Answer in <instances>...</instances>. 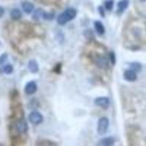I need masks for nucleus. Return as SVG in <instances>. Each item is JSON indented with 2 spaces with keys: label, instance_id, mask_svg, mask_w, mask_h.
Returning <instances> with one entry per match:
<instances>
[{
  "label": "nucleus",
  "instance_id": "1",
  "mask_svg": "<svg viewBox=\"0 0 146 146\" xmlns=\"http://www.w3.org/2000/svg\"><path fill=\"white\" fill-rule=\"evenodd\" d=\"M76 15L77 11L75 8H72V7L67 8L58 15V18H57V22L59 25L64 26L68 22L73 20L76 17Z\"/></svg>",
  "mask_w": 146,
  "mask_h": 146
},
{
  "label": "nucleus",
  "instance_id": "2",
  "mask_svg": "<svg viewBox=\"0 0 146 146\" xmlns=\"http://www.w3.org/2000/svg\"><path fill=\"white\" fill-rule=\"evenodd\" d=\"M110 122L107 117H102L97 123V132L100 135H105L109 128Z\"/></svg>",
  "mask_w": 146,
  "mask_h": 146
},
{
  "label": "nucleus",
  "instance_id": "3",
  "mask_svg": "<svg viewBox=\"0 0 146 146\" xmlns=\"http://www.w3.org/2000/svg\"><path fill=\"white\" fill-rule=\"evenodd\" d=\"M29 120L32 124L39 125L43 121V116L40 112L33 111L29 115Z\"/></svg>",
  "mask_w": 146,
  "mask_h": 146
},
{
  "label": "nucleus",
  "instance_id": "4",
  "mask_svg": "<svg viewBox=\"0 0 146 146\" xmlns=\"http://www.w3.org/2000/svg\"><path fill=\"white\" fill-rule=\"evenodd\" d=\"M15 129L17 132L19 133V134H25L28 131L29 126L27 121L24 119H23V118H21V119L18 120L15 122Z\"/></svg>",
  "mask_w": 146,
  "mask_h": 146
},
{
  "label": "nucleus",
  "instance_id": "5",
  "mask_svg": "<svg viewBox=\"0 0 146 146\" xmlns=\"http://www.w3.org/2000/svg\"><path fill=\"white\" fill-rule=\"evenodd\" d=\"M95 105H97L100 108H103V109H108L110 105V101L108 97L105 96H101V97H97L94 100Z\"/></svg>",
  "mask_w": 146,
  "mask_h": 146
},
{
  "label": "nucleus",
  "instance_id": "6",
  "mask_svg": "<svg viewBox=\"0 0 146 146\" xmlns=\"http://www.w3.org/2000/svg\"><path fill=\"white\" fill-rule=\"evenodd\" d=\"M95 64L99 68L102 70H107L109 67V61L106 57L99 56L95 59Z\"/></svg>",
  "mask_w": 146,
  "mask_h": 146
},
{
  "label": "nucleus",
  "instance_id": "7",
  "mask_svg": "<svg viewBox=\"0 0 146 146\" xmlns=\"http://www.w3.org/2000/svg\"><path fill=\"white\" fill-rule=\"evenodd\" d=\"M137 72L132 70H126L123 72V78L126 81L134 82L137 80Z\"/></svg>",
  "mask_w": 146,
  "mask_h": 146
},
{
  "label": "nucleus",
  "instance_id": "8",
  "mask_svg": "<svg viewBox=\"0 0 146 146\" xmlns=\"http://www.w3.org/2000/svg\"><path fill=\"white\" fill-rule=\"evenodd\" d=\"M36 90H37V86H36V83L33 80L27 83V85H26L25 88H24L26 94L28 95L33 94L36 92Z\"/></svg>",
  "mask_w": 146,
  "mask_h": 146
},
{
  "label": "nucleus",
  "instance_id": "9",
  "mask_svg": "<svg viewBox=\"0 0 146 146\" xmlns=\"http://www.w3.org/2000/svg\"><path fill=\"white\" fill-rule=\"evenodd\" d=\"M115 142V139L113 137H108L102 138V139H100L97 145L102 146H110L113 145Z\"/></svg>",
  "mask_w": 146,
  "mask_h": 146
},
{
  "label": "nucleus",
  "instance_id": "10",
  "mask_svg": "<svg viewBox=\"0 0 146 146\" xmlns=\"http://www.w3.org/2000/svg\"><path fill=\"white\" fill-rule=\"evenodd\" d=\"M21 7L26 13L30 14L35 9V6L32 2L29 1H23L21 4Z\"/></svg>",
  "mask_w": 146,
  "mask_h": 146
},
{
  "label": "nucleus",
  "instance_id": "11",
  "mask_svg": "<svg viewBox=\"0 0 146 146\" xmlns=\"http://www.w3.org/2000/svg\"><path fill=\"white\" fill-rule=\"evenodd\" d=\"M28 69L32 73H36L39 71V65L36 61L30 60L28 63Z\"/></svg>",
  "mask_w": 146,
  "mask_h": 146
},
{
  "label": "nucleus",
  "instance_id": "12",
  "mask_svg": "<svg viewBox=\"0 0 146 146\" xmlns=\"http://www.w3.org/2000/svg\"><path fill=\"white\" fill-rule=\"evenodd\" d=\"M94 28L96 29V32L99 34L100 35H102L105 34V29L103 23L101 21H96L94 22Z\"/></svg>",
  "mask_w": 146,
  "mask_h": 146
},
{
  "label": "nucleus",
  "instance_id": "13",
  "mask_svg": "<svg viewBox=\"0 0 146 146\" xmlns=\"http://www.w3.org/2000/svg\"><path fill=\"white\" fill-rule=\"evenodd\" d=\"M10 17L13 20L18 21L22 17V13L19 9H13L10 12Z\"/></svg>",
  "mask_w": 146,
  "mask_h": 146
},
{
  "label": "nucleus",
  "instance_id": "14",
  "mask_svg": "<svg viewBox=\"0 0 146 146\" xmlns=\"http://www.w3.org/2000/svg\"><path fill=\"white\" fill-rule=\"evenodd\" d=\"M129 0H121L120 2H118V11L122 13V12L124 11L126 8L129 6Z\"/></svg>",
  "mask_w": 146,
  "mask_h": 146
},
{
  "label": "nucleus",
  "instance_id": "15",
  "mask_svg": "<svg viewBox=\"0 0 146 146\" xmlns=\"http://www.w3.org/2000/svg\"><path fill=\"white\" fill-rule=\"evenodd\" d=\"M129 66L131 70H134L136 72H139L142 70V65L139 62H132V63L130 64Z\"/></svg>",
  "mask_w": 146,
  "mask_h": 146
},
{
  "label": "nucleus",
  "instance_id": "16",
  "mask_svg": "<svg viewBox=\"0 0 146 146\" xmlns=\"http://www.w3.org/2000/svg\"><path fill=\"white\" fill-rule=\"evenodd\" d=\"M36 145H56V143H53V142L50 141V140H47V139H43V140H40V141L36 143Z\"/></svg>",
  "mask_w": 146,
  "mask_h": 146
},
{
  "label": "nucleus",
  "instance_id": "17",
  "mask_svg": "<svg viewBox=\"0 0 146 146\" xmlns=\"http://www.w3.org/2000/svg\"><path fill=\"white\" fill-rule=\"evenodd\" d=\"M43 13L44 12L41 10V9H38V10H36V11L34 13V15H33V18L36 21H38L40 18H42V15H43Z\"/></svg>",
  "mask_w": 146,
  "mask_h": 146
},
{
  "label": "nucleus",
  "instance_id": "18",
  "mask_svg": "<svg viewBox=\"0 0 146 146\" xmlns=\"http://www.w3.org/2000/svg\"><path fill=\"white\" fill-rule=\"evenodd\" d=\"M4 72L5 74H7V75H10L12 74L13 72V66H12L11 64H7L3 66V69H2Z\"/></svg>",
  "mask_w": 146,
  "mask_h": 146
},
{
  "label": "nucleus",
  "instance_id": "19",
  "mask_svg": "<svg viewBox=\"0 0 146 146\" xmlns=\"http://www.w3.org/2000/svg\"><path fill=\"white\" fill-rule=\"evenodd\" d=\"M55 14L53 13H43V15H42V18L43 19L47 21H52L54 18Z\"/></svg>",
  "mask_w": 146,
  "mask_h": 146
},
{
  "label": "nucleus",
  "instance_id": "20",
  "mask_svg": "<svg viewBox=\"0 0 146 146\" xmlns=\"http://www.w3.org/2000/svg\"><path fill=\"white\" fill-rule=\"evenodd\" d=\"M113 0H108V1H106L105 3V9L108 11H110V10L113 9Z\"/></svg>",
  "mask_w": 146,
  "mask_h": 146
},
{
  "label": "nucleus",
  "instance_id": "21",
  "mask_svg": "<svg viewBox=\"0 0 146 146\" xmlns=\"http://www.w3.org/2000/svg\"><path fill=\"white\" fill-rule=\"evenodd\" d=\"M110 59L112 64L114 65L115 64V62H116V56H115L114 52L111 51L110 53Z\"/></svg>",
  "mask_w": 146,
  "mask_h": 146
},
{
  "label": "nucleus",
  "instance_id": "22",
  "mask_svg": "<svg viewBox=\"0 0 146 146\" xmlns=\"http://www.w3.org/2000/svg\"><path fill=\"white\" fill-rule=\"evenodd\" d=\"M61 69H62V64L58 63L55 66V67L53 68V71L55 72H56L57 74H60V72H61Z\"/></svg>",
  "mask_w": 146,
  "mask_h": 146
},
{
  "label": "nucleus",
  "instance_id": "23",
  "mask_svg": "<svg viewBox=\"0 0 146 146\" xmlns=\"http://www.w3.org/2000/svg\"><path fill=\"white\" fill-rule=\"evenodd\" d=\"M7 54H5H5L2 55V56H0V64H3L4 62L6 61V59H7Z\"/></svg>",
  "mask_w": 146,
  "mask_h": 146
},
{
  "label": "nucleus",
  "instance_id": "24",
  "mask_svg": "<svg viewBox=\"0 0 146 146\" xmlns=\"http://www.w3.org/2000/svg\"><path fill=\"white\" fill-rule=\"evenodd\" d=\"M99 13H100V15H102V17H105V10H104L102 7H99Z\"/></svg>",
  "mask_w": 146,
  "mask_h": 146
},
{
  "label": "nucleus",
  "instance_id": "25",
  "mask_svg": "<svg viewBox=\"0 0 146 146\" xmlns=\"http://www.w3.org/2000/svg\"><path fill=\"white\" fill-rule=\"evenodd\" d=\"M4 14H5V9L2 7H0V18H2Z\"/></svg>",
  "mask_w": 146,
  "mask_h": 146
},
{
  "label": "nucleus",
  "instance_id": "26",
  "mask_svg": "<svg viewBox=\"0 0 146 146\" xmlns=\"http://www.w3.org/2000/svg\"><path fill=\"white\" fill-rule=\"evenodd\" d=\"M141 2H146V0H140Z\"/></svg>",
  "mask_w": 146,
  "mask_h": 146
}]
</instances>
